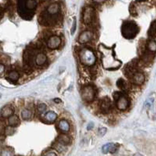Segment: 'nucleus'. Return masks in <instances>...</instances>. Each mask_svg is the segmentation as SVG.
I'll list each match as a JSON object with an SVG mask.
<instances>
[{
	"label": "nucleus",
	"instance_id": "obj_4",
	"mask_svg": "<svg viewBox=\"0 0 156 156\" xmlns=\"http://www.w3.org/2000/svg\"><path fill=\"white\" fill-rule=\"evenodd\" d=\"M81 98L87 102H92L95 97V90L92 85H85L80 91Z\"/></svg>",
	"mask_w": 156,
	"mask_h": 156
},
{
	"label": "nucleus",
	"instance_id": "obj_33",
	"mask_svg": "<svg viewBox=\"0 0 156 156\" xmlns=\"http://www.w3.org/2000/svg\"><path fill=\"white\" fill-rule=\"evenodd\" d=\"M107 0H93V2H96V3H101V2H106Z\"/></svg>",
	"mask_w": 156,
	"mask_h": 156
},
{
	"label": "nucleus",
	"instance_id": "obj_10",
	"mask_svg": "<svg viewBox=\"0 0 156 156\" xmlns=\"http://www.w3.org/2000/svg\"><path fill=\"white\" fill-rule=\"evenodd\" d=\"M112 107V101L108 97L102 98L100 101V108L104 112H109Z\"/></svg>",
	"mask_w": 156,
	"mask_h": 156
},
{
	"label": "nucleus",
	"instance_id": "obj_7",
	"mask_svg": "<svg viewBox=\"0 0 156 156\" xmlns=\"http://www.w3.org/2000/svg\"><path fill=\"white\" fill-rule=\"evenodd\" d=\"M61 44V39L60 37L57 35H52L48 38L47 42H46V46L49 49L51 50H55L57 49L58 46H60Z\"/></svg>",
	"mask_w": 156,
	"mask_h": 156
},
{
	"label": "nucleus",
	"instance_id": "obj_22",
	"mask_svg": "<svg viewBox=\"0 0 156 156\" xmlns=\"http://www.w3.org/2000/svg\"><path fill=\"white\" fill-rule=\"evenodd\" d=\"M156 34V20L155 21L152 22L151 26L149 29V35L150 36H154Z\"/></svg>",
	"mask_w": 156,
	"mask_h": 156
},
{
	"label": "nucleus",
	"instance_id": "obj_32",
	"mask_svg": "<svg viewBox=\"0 0 156 156\" xmlns=\"http://www.w3.org/2000/svg\"><path fill=\"white\" fill-rule=\"evenodd\" d=\"M93 128H94V124H93V123H90L87 127V129L88 130H90V129H92Z\"/></svg>",
	"mask_w": 156,
	"mask_h": 156
},
{
	"label": "nucleus",
	"instance_id": "obj_14",
	"mask_svg": "<svg viewBox=\"0 0 156 156\" xmlns=\"http://www.w3.org/2000/svg\"><path fill=\"white\" fill-rule=\"evenodd\" d=\"M58 128L61 132H63V133H67V132L69 131V129H70V124H68V122L67 121V120H65V119H61V120H59V122H58Z\"/></svg>",
	"mask_w": 156,
	"mask_h": 156
},
{
	"label": "nucleus",
	"instance_id": "obj_18",
	"mask_svg": "<svg viewBox=\"0 0 156 156\" xmlns=\"http://www.w3.org/2000/svg\"><path fill=\"white\" fill-rule=\"evenodd\" d=\"M7 78L10 80H12V82H16L17 80H19L20 74L16 71H11L7 74Z\"/></svg>",
	"mask_w": 156,
	"mask_h": 156
},
{
	"label": "nucleus",
	"instance_id": "obj_34",
	"mask_svg": "<svg viewBox=\"0 0 156 156\" xmlns=\"http://www.w3.org/2000/svg\"><path fill=\"white\" fill-rule=\"evenodd\" d=\"M54 101H55V102H57V103H58V102H61V100L58 99V98H55V99H54Z\"/></svg>",
	"mask_w": 156,
	"mask_h": 156
},
{
	"label": "nucleus",
	"instance_id": "obj_28",
	"mask_svg": "<svg viewBox=\"0 0 156 156\" xmlns=\"http://www.w3.org/2000/svg\"><path fill=\"white\" fill-rule=\"evenodd\" d=\"M76 29V20L74 17V20H73V27H72V29H71V34H73L75 33Z\"/></svg>",
	"mask_w": 156,
	"mask_h": 156
},
{
	"label": "nucleus",
	"instance_id": "obj_24",
	"mask_svg": "<svg viewBox=\"0 0 156 156\" xmlns=\"http://www.w3.org/2000/svg\"><path fill=\"white\" fill-rule=\"evenodd\" d=\"M117 86L119 88H120L121 90H125V87H126V83H125V81H124L122 78H120V79H119V80H117Z\"/></svg>",
	"mask_w": 156,
	"mask_h": 156
},
{
	"label": "nucleus",
	"instance_id": "obj_1",
	"mask_svg": "<svg viewBox=\"0 0 156 156\" xmlns=\"http://www.w3.org/2000/svg\"><path fill=\"white\" fill-rule=\"evenodd\" d=\"M98 51L101 55L102 67L106 70H116L121 66V61L115 58L113 49L99 45Z\"/></svg>",
	"mask_w": 156,
	"mask_h": 156
},
{
	"label": "nucleus",
	"instance_id": "obj_6",
	"mask_svg": "<svg viewBox=\"0 0 156 156\" xmlns=\"http://www.w3.org/2000/svg\"><path fill=\"white\" fill-rule=\"evenodd\" d=\"M116 107L119 111H125L129 106V98L121 94L116 100Z\"/></svg>",
	"mask_w": 156,
	"mask_h": 156
},
{
	"label": "nucleus",
	"instance_id": "obj_23",
	"mask_svg": "<svg viewBox=\"0 0 156 156\" xmlns=\"http://www.w3.org/2000/svg\"><path fill=\"white\" fill-rule=\"evenodd\" d=\"M54 148L55 149L56 151H59V152H62V151H66L65 145L60 143V142H58V143H55L54 145Z\"/></svg>",
	"mask_w": 156,
	"mask_h": 156
},
{
	"label": "nucleus",
	"instance_id": "obj_16",
	"mask_svg": "<svg viewBox=\"0 0 156 156\" xmlns=\"http://www.w3.org/2000/svg\"><path fill=\"white\" fill-rule=\"evenodd\" d=\"M57 140H58V142H60L63 145H68V144L71 143V138L68 135H66L65 133L59 134Z\"/></svg>",
	"mask_w": 156,
	"mask_h": 156
},
{
	"label": "nucleus",
	"instance_id": "obj_3",
	"mask_svg": "<svg viewBox=\"0 0 156 156\" xmlns=\"http://www.w3.org/2000/svg\"><path fill=\"white\" fill-rule=\"evenodd\" d=\"M139 31L138 26L133 21H125L122 25V35L124 38L133 39L137 35Z\"/></svg>",
	"mask_w": 156,
	"mask_h": 156
},
{
	"label": "nucleus",
	"instance_id": "obj_13",
	"mask_svg": "<svg viewBox=\"0 0 156 156\" xmlns=\"http://www.w3.org/2000/svg\"><path fill=\"white\" fill-rule=\"evenodd\" d=\"M47 57L44 53H38L35 57V63L37 66H42L46 63Z\"/></svg>",
	"mask_w": 156,
	"mask_h": 156
},
{
	"label": "nucleus",
	"instance_id": "obj_31",
	"mask_svg": "<svg viewBox=\"0 0 156 156\" xmlns=\"http://www.w3.org/2000/svg\"><path fill=\"white\" fill-rule=\"evenodd\" d=\"M5 71V66L2 63H0V75H2V73H4Z\"/></svg>",
	"mask_w": 156,
	"mask_h": 156
},
{
	"label": "nucleus",
	"instance_id": "obj_19",
	"mask_svg": "<svg viewBox=\"0 0 156 156\" xmlns=\"http://www.w3.org/2000/svg\"><path fill=\"white\" fill-rule=\"evenodd\" d=\"M57 117H58L57 114L54 112H48L46 114V115H45L46 119L48 122H50V123H52V122L55 121L56 119H57Z\"/></svg>",
	"mask_w": 156,
	"mask_h": 156
},
{
	"label": "nucleus",
	"instance_id": "obj_29",
	"mask_svg": "<svg viewBox=\"0 0 156 156\" xmlns=\"http://www.w3.org/2000/svg\"><path fill=\"white\" fill-rule=\"evenodd\" d=\"M106 133H107V129L106 128H100L98 129V134L100 136H104Z\"/></svg>",
	"mask_w": 156,
	"mask_h": 156
},
{
	"label": "nucleus",
	"instance_id": "obj_11",
	"mask_svg": "<svg viewBox=\"0 0 156 156\" xmlns=\"http://www.w3.org/2000/svg\"><path fill=\"white\" fill-rule=\"evenodd\" d=\"M59 12V5L57 2H54V3H51V5H49L48 7L46 8V12L47 14L50 15V16H55L57 15Z\"/></svg>",
	"mask_w": 156,
	"mask_h": 156
},
{
	"label": "nucleus",
	"instance_id": "obj_17",
	"mask_svg": "<svg viewBox=\"0 0 156 156\" xmlns=\"http://www.w3.org/2000/svg\"><path fill=\"white\" fill-rule=\"evenodd\" d=\"M37 2L35 0H26L24 1V6L28 11H33L37 7Z\"/></svg>",
	"mask_w": 156,
	"mask_h": 156
},
{
	"label": "nucleus",
	"instance_id": "obj_5",
	"mask_svg": "<svg viewBox=\"0 0 156 156\" xmlns=\"http://www.w3.org/2000/svg\"><path fill=\"white\" fill-rule=\"evenodd\" d=\"M94 16V9L92 7H86L83 12V22L86 24H90Z\"/></svg>",
	"mask_w": 156,
	"mask_h": 156
},
{
	"label": "nucleus",
	"instance_id": "obj_35",
	"mask_svg": "<svg viewBox=\"0 0 156 156\" xmlns=\"http://www.w3.org/2000/svg\"><path fill=\"white\" fill-rule=\"evenodd\" d=\"M147 0H139V2H146Z\"/></svg>",
	"mask_w": 156,
	"mask_h": 156
},
{
	"label": "nucleus",
	"instance_id": "obj_15",
	"mask_svg": "<svg viewBox=\"0 0 156 156\" xmlns=\"http://www.w3.org/2000/svg\"><path fill=\"white\" fill-rule=\"evenodd\" d=\"M14 113V109L11 106H5L1 111V115L4 118L9 117Z\"/></svg>",
	"mask_w": 156,
	"mask_h": 156
},
{
	"label": "nucleus",
	"instance_id": "obj_26",
	"mask_svg": "<svg viewBox=\"0 0 156 156\" xmlns=\"http://www.w3.org/2000/svg\"><path fill=\"white\" fill-rule=\"evenodd\" d=\"M46 105L44 104V103H41V104L38 105V107H37V111H38L39 113H43L46 111Z\"/></svg>",
	"mask_w": 156,
	"mask_h": 156
},
{
	"label": "nucleus",
	"instance_id": "obj_12",
	"mask_svg": "<svg viewBox=\"0 0 156 156\" xmlns=\"http://www.w3.org/2000/svg\"><path fill=\"white\" fill-rule=\"evenodd\" d=\"M7 124L8 125L12 127H16L20 124V120L19 117L16 115L12 114L9 117H7Z\"/></svg>",
	"mask_w": 156,
	"mask_h": 156
},
{
	"label": "nucleus",
	"instance_id": "obj_20",
	"mask_svg": "<svg viewBox=\"0 0 156 156\" xmlns=\"http://www.w3.org/2000/svg\"><path fill=\"white\" fill-rule=\"evenodd\" d=\"M146 47L148 49L149 51L151 52H153V53H155L156 52V41L154 40H150L147 42V45H146Z\"/></svg>",
	"mask_w": 156,
	"mask_h": 156
},
{
	"label": "nucleus",
	"instance_id": "obj_2",
	"mask_svg": "<svg viewBox=\"0 0 156 156\" xmlns=\"http://www.w3.org/2000/svg\"><path fill=\"white\" fill-rule=\"evenodd\" d=\"M79 59L83 65L93 66L96 63V55L91 49L85 47L79 51Z\"/></svg>",
	"mask_w": 156,
	"mask_h": 156
},
{
	"label": "nucleus",
	"instance_id": "obj_27",
	"mask_svg": "<svg viewBox=\"0 0 156 156\" xmlns=\"http://www.w3.org/2000/svg\"><path fill=\"white\" fill-rule=\"evenodd\" d=\"M14 129H13V127L10 126L7 127V128H6V129H5V133H6V135L7 136H8V135H12V134L14 133Z\"/></svg>",
	"mask_w": 156,
	"mask_h": 156
},
{
	"label": "nucleus",
	"instance_id": "obj_30",
	"mask_svg": "<svg viewBox=\"0 0 156 156\" xmlns=\"http://www.w3.org/2000/svg\"><path fill=\"white\" fill-rule=\"evenodd\" d=\"M44 154H45V155H56L57 154H56L55 152L53 151H46V152H45V153H44Z\"/></svg>",
	"mask_w": 156,
	"mask_h": 156
},
{
	"label": "nucleus",
	"instance_id": "obj_8",
	"mask_svg": "<svg viewBox=\"0 0 156 156\" xmlns=\"http://www.w3.org/2000/svg\"><path fill=\"white\" fill-rule=\"evenodd\" d=\"M130 80L133 84L135 85H142L145 81V76L143 73H140V72H134L130 76Z\"/></svg>",
	"mask_w": 156,
	"mask_h": 156
},
{
	"label": "nucleus",
	"instance_id": "obj_21",
	"mask_svg": "<svg viewBox=\"0 0 156 156\" xmlns=\"http://www.w3.org/2000/svg\"><path fill=\"white\" fill-rule=\"evenodd\" d=\"M33 115V113L30 110L24 109L21 112V117L23 119H29Z\"/></svg>",
	"mask_w": 156,
	"mask_h": 156
},
{
	"label": "nucleus",
	"instance_id": "obj_25",
	"mask_svg": "<svg viewBox=\"0 0 156 156\" xmlns=\"http://www.w3.org/2000/svg\"><path fill=\"white\" fill-rule=\"evenodd\" d=\"M113 143H107L105 144L104 146H102V153L107 154V152H109L110 149H111V146H112Z\"/></svg>",
	"mask_w": 156,
	"mask_h": 156
},
{
	"label": "nucleus",
	"instance_id": "obj_9",
	"mask_svg": "<svg viewBox=\"0 0 156 156\" xmlns=\"http://www.w3.org/2000/svg\"><path fill=\"white\" fill-rule=\"evenodd\" d=\"M93 34L91 31H84L82 32L81 34L79 35V37H78V41L80 42V44H85L87 43L89 41L92 39Z\"/></svg>",
	"mask_w": 156,
	"mask_h": 156
}]
</instances>
